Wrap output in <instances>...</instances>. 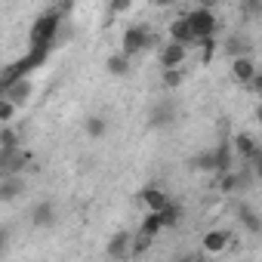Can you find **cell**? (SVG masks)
<instances>
[{
    "label": "cell",
    "mask_w": 262,
    "mask_h": 262,
    "mask_svg": "<svg viewBox=\"0 0 262 262\" xmlns=\"http://www.w3.org/2000/svg\"><path fill=\"white\" fill-rule=\"evenodd\" d=\"M59 25H62V13H43L37 16V22L28 31V47H53L59 37Z\"/></svg>",
    "instance_id": "6da1fadb"
},
{
    "label": "cell",
    "mask_w": 262,
    "mask_h": 262,
    "mask_svg": "<svg viewBox=\"0 0 262 262\" xmlns=\"http://www.w3.org/2000/svg\"><path fill=\"white\" fill-rule=\"evenodd\" d=\"M148 47H155V34L145 28V25H133L123 31V50L126 56H136V53H145Z\"/></svg>",
    "instance_id": "7a4b0ae2"
},
{
    "label": "cell",
    "mask_w": 262,
    "mask_h": 262,
    "mask_svg": "<svg viewBox=\"0 0 262 262\" xmlns=\"http://www.w3.org/2000/svg\"><path fill=\"white\" fill-rule=\"evenodd\" d=\"M185 16H188L191 31H194V37H198V40H201V37H210V34L216 31V16H213V10L198 7V10H191V13H185Z\"/></svg>",
    "instance_id": "3957f363"
},
{
    "label": "cell",
    "mask_w": 262,
    "mask_h": 262,
    "mask_svg": "<svg viewBox=\"0 0 262 262\" xmlns=\"http://www.w3.org/2000/svg\"><path fill=\"white\" fill-rule=\"evenodd\" d=\"M173 123H176V102H173V99L158 102V105L151 108V114H148V126H151V129H167V126H173Z\"/></svg>",
    "instance_id": "277c9868"
},
{
    "label": "cell",
    "mask_w": 262,
    "mask_h": 262,
    "mask_svg": "<svg viewBox=\"0 0 262 262\" xmlns=\"http://www.w3.org/2000/svg\"><path fill=\"white\" fill-rule=\"evenodd\" d=\"M50 50H53V47H28V53L16 62V71H19L22 77L31 74V71H37V68L50 59Z\"/></svg>",
    "instance_id": "5b68a950"
},
{
    "label": "cell",
    "mask_w": 262,
    "mask_h": 262,
    "mask_svg": "<svg viewBox=\"0 0 262 262\" xmlns=\"http://www.w3.org/2000/svg\"><path fill=\"white\" fill-rule=\"evenodd\" d=\"M28 161H31V158H28V151H25L22 145L13 148V151H0V173H4V176H10V173H22Z\"/></svg>",
    "instance_id": "8992f818"
},
{
    "label": "cell",
    "mask_w": 262,
    "mask_h": 262,
    "mask_svg": "<svg viewBox=\"0 0 262 262\" xmlns=\"http://www.w3.org/2000/svg\"><path fill=\"white\" fill-rule=\"evenodd\" d=\"M105 253H108L111 259H126V256H133V234H129V231H117V234H111Z\"/></svg>",
    "instance_id": "52a82bcc"
},
{
    "label": "cell",
    "mask_w": 262,
    "mask_h": 262,
    "mask_svg": "<svg viewBox=\"0 0 262 262\" xmlns=\"http://www.w3.org/2000/svg\"><path fill=\"white\" fill-rule=\"evenodd\" d=\"M185 53H188V47H185V43H176V40H167V47L161 50V56H158V62H161V68H179V65L185 62Z\"/></svg>",
    "instance_id": "ba28073f"
},
{
    "label": "cell",
    "mask_w": 262,
    "mask_h": 262,
    "mask_svg": "<svg viewBox=\"0 0 262 262\" xmlns=\"http://www.w3.org/2000/svg\"><path fill=\"white\" fill-rule=\"evenodd\" d=\"M22 191H25V179H22V173H10V176L0 179V201H4V204L16 201Z\"/></svg>",
    "instance_id": "9c48e42d"
},
{
    "label": "cell",
    "mask_w": 262,
    "mask_h": 262,
    "mask_svg": "<svg viewBox=\"0 0 262 262\" xmlns=\"http://www.w3.org/2000/svg\"><path fill=\"white\" fill-rule=\"evenodd\" d=\"M170 40H176V43H185V47L198 43V37H194V31H191V22H188V16H179V19H173V22H170Z\"/></svg>",
    "instance_id": "30bf717a"
},
{
    "label": "cell",
    "mask_w": 262,
    "mask_h": 262,
    "mask_svg": "<svg viewBox=\"0 0 262 262\" xmlns=\"http://www.w3.org/2000/svg\"><path fill=\"white\" fill-rule=\"evenodd\" d=\"M31 225H37V228H50V225H56V204H53V201H40V204H34V207H31Z\"/></svg>",
    "instance_id": "8fae6325"
},
{
    "label": "cell",
    "mask_w": 262,
    "mask_h": 262,
    "mask_svg": "<svg viewBox=\"0 0 262 262\" xmlns=\"http://www.w3.org/2000/svg\"><path fill=\"white\" fill-rule=\"evenodd\" d=\"M256 71H259V68H256V62H253L250 56H237V59L231 62V74H234V80L244 83V86L256 77Z\"/></svg>",
    "instance_id": "7c38bea8"
},
{
    "label": "cell",
    "mask_w": 262,
    "mask_h": 262,
    "mask_svg": "<svg viewBox=\"0 0 262 262\" xmlns=\"http://www.w3.org/2000/svg\"><path fill=\"white\" fill-rule=\"evenodd\" d=\"M139 198H142V204H145L148 210H164V207L170 204V198H167V191H164L161 185H145V188L139 191Z\"/></svg>",
    "instance_id": "4fadbf2b"
},
{
    "label": "cell",
    "mask_w": 262,
    "mask_h": 262,
    "mask_svg": "<svg viewBox=\"0 0 262 262\" xmlns=\"http://www.w3.org/2000/svg\"><path fill=\"white\" fill-rule=\"evenodd\" d=\"M237 222H241V228H247V234H262V219L253 207L241 204L237 207Z\"/></svg>",
    "instance_id": "5bb4252c"
},
{
    "label": "cell",
    "mask_w": 262,
    "mask_h": 262,
    "mask_svg": "<svg viewBox=\"0 0 262 262\" xmlns=\"http://www.w3.org/2000/svg\"><path fill=\"white\" fill-rule=\"evenodd\" d=\"M228 244H231V231H225V228H213V231L204 234V250L207 253H222Z\"/></svg>",
    "instance_id": "9a60e30c"
},
{
    "label": "cell",
    "mask_w": 262,
    "mask_h": 262,
    "mask_svg": "<svg viewBox=\"0 0 262 262\" xmlns=\"http://www.w3.org/2000/svg\"><path fill=\"white\" fill-rule=\"evenodd\" d=\"M31 90H34V86H31V80H28V77H19V80H16L13 86H7L4 93H0V96H7V99H13L16 105H25V102L31 99Z\"/></svg>",
    "instance_id": "2e32d148"
},
{
    "label": "cell",
    "mask_w": 262,
    "mask_h": 262,
    "mask_svg": "<svg viewBox=\"0 0 262 262\" xmlns=\"http://www.w3.org/2000/svg\"><path fill=\"white\" fill-rule=\"evenodd\" d=\"M83 133H86V139H102L108 133V120L102 114H90L83 120Z\"/></svg>",
    "instance_id": "e0dca14e"
},
{
    "label": "cell",
    "mask_w": 262,
    "mask_h": 262,
    "mask_svg": "<svg viewBox=\"0 0 262 262\" xmlns=\"http://www.w3.org/2000/svg\"><path fill=\"white\" fill-rule=\"evenodd\" d=\"M231 59H237V56H250V37H244V34H231L228 40H225V47H222Z\"/></svg>",
    "instance_id": "ac0fdd59"
},
{
    "label": "cell",
    "mask_w": 262,
    "mask_h": 262,
    "mask_svg": "<svg viewBox=\"0 0 262 262\" xmlns=\"http://www.w3.org/2000/svg\"><path fill=\"white\" fill-rule=\"evenodd\" d=\"M105 68H108V74H114V77H126V74H129V56H126V53H114V56H108Z\"/></svg>",
    "instance_id": "d6986e66"
},
{
    "label": "cell",
    "mask_w": 262,
    "mask_h": 262,
    "mask_svg": "<svg viewBox=\"0 0 262 262\" xmlns=\"http://www.w3.org/2000/svg\"><path fill=\"white\" fill-rule=\"evenodd\" d=\"M188 167H191V170H198V173H210V170H216V148L194 155V158L188 161Z\"/></svg>",
    "instance_id": "ffe728a7"
},
{
    "label": "cell",
    "mask_w": 262,
    "mask_h": 262,
    "mask_svg": "<svg viewBox=\"0 0 262 262\" xmlns=\"http://www.w3.org/2000/svg\"><path fill=\"white\" fill-rule=\"evenodd\" d=\"M231 145H234V151H237L244 161H250V158L256 155V148H259V145L253 142V136H247V133H237V136L231 139Z\"/></svg>",
    "instance_id": "44dd1931"
},
{
    "label": "cell",
    "mask_w": 262,
    "mask_h": 262,
    "mask_svg": "<svg viewBox=\"0 0 262 262\" xmlns=\"http://www.w3.org/2000/svg\"><path fill=\"white\" fill-rule=\"evenodd\" d=\"M241 185H244V176H241V173H234V170L219 173V191H222V194H231V191H237Z\"/></svg>",
    "instance_id": "7402d4cb"
},
{
    "label": "cell",
    "mask_w": 262,
    "mask_h": 262,
    "mask_svg": "<svg viewBox=\"0 0 262 262\" xmlns=\"http://www.w3.org/2000/svg\"><path fill=\"white\" fill-rule=\"evenodd\" d=\"M161 213V219H164V228H173V225H179L182 222V204L179 201H170L164 210H158Z\"/></svg>",
    "instance_id": "603a6c76"
},
{
    "label": "cell",
    "mask_w": 262,
    "mask_h": 262,
    "mask_svg": "<svg viewBox=\"0 0 262 262\" xmlns=\"http://www.w3.org/2000/svg\"><path fill=\"white\" fill-rule=\"evenodd\" d=\"M13 148H19V133L10 123H4L0 126V151H13Z\"/></svg>",
    "instance_id": "cb8c5ba5"
},
{
    "label": "cell",
    "mask_w": 262,
    "mask_h": 262,
    "mask_svg": "<svg viewBox=\"0 0 262 262\" xmlns=\"http://www.w3.org/2000/svg\"><path fill=\"white\" fill-rule=\"evenodd\" d=\"M225 170H231V145L219 142L216 145V173H225Z\"/></svg>",
    "instance_id": "d4e9b609"
},
{
    "label": "cell",
    "mask_w": 262,
    "mask_h": 262,
    "mask_svg": "<svg viewBox=\"0 0 262 262\" xmlns=\"http://www.w3.org/2000/svg\"><path fill=\"white\" fill-rule=\"evenodd\" d=\"M161 228H164V219H161V213H158V210H148V216L142 219V228H139V231H145V234H151V237H155Z\"/></svg>",
    "instance_id": "484cf974"
},
{
    "label": "cell",
    "mask_w": 262,
    "mask_h": 262,
    "mask_svg": "<svg viewBox=\"0 0 262 262\" xmlns=\"http://www.w3.org/2000/svg\"><path fill=\"white\" fill-rule=\"evenodd\" d=\"M241 16L244 19H262V0H241Z\"/></svg>",
    "instance_id": "4316f807"
},
{
    "label": "cell",
    "mask_w": 262,
    "mask_h": 262,
    "mask_svg": "<svg viewBox=\"0 0 262 262\" xmlns=\"http://www.w3.org/2000/svg\"><path fill=\"white\" fill-rule=\"evenodd\" d=\"M161 80H164V90H179L185 77H182L179 68H164V77H161Z\"/></svg>",
    "instance_id": "83f0119b"
},
{
    "label": "cell",
    "mask_w": 262,
    "mask_h": 262,
    "mask_svg": "<svg viewBox=\"0 0 262 262\" xmlns=\"http://www.w3.org/2000/svg\"><path fill=\"white\" fill-rule=\"evenodd\" d=\"M16 102L13 99H7V96H0V123H10L13 117H16Z\"/></svg>",
    "instance_id": "f1b7e54d"
},
{
    "label": "cell",
    "mask_w": 262,
    "mask_h": 262,
    "mask_svg": "<svg viewBox=\"0 0 262 262\" xmlns=\"http://www.w3.org/2000/svg\"><path fill=\"white\" fill-rule=\"evenodd\" d=\"M151 247V234H145V231H139L136 237H133V256H142L145 250Z\"/></svg>",
    "instance_id": "f546056e"
},
{
    "label": "cell",
    "mask_w": 262,
    "mask_h": 262,
    "mask_svg": "<svg viewBox=\"0 0 262 262\" xmlns=\"http://www.w3.org/2000/svg\"><path fill=\"white\" fill-rule=\"evenodd\" d=\"M198 43H201V53H204L201 59H204V65H207V62L213 59V53H216V40H213V34H210V37H201Z\"/></svg>",
    "instance_id": "4dcf8cb0"
},
{
    "label": "cell",
    "mask_w": 262,
    "mask_h": 262,
    "mask_svg": "<svg viewBox=\"0 0 262 262\" xmlns=\"http://www.w3.org/2000/svg\"><path fill=\"white\" fill-rule=\"evenodd\" d=\"M129 4H133V0H111V4H108V13H111V16H120V13L129 10Z\"/></svg>",
    "instance_id": "1f68e13d"
},
{
    "label": "cell",
    "mask_w": 262,
    "mask_h": 262,
    "mask_svg": "<svg viewBox=\"0 0 262 262\" xmlns=\"http://www.w3.org/2000/svg\"><path fill=\"white\" fill-rule=\"evenodd\" d=\"M250 167H253V173H256V179H262V148H256V155L247 161Z\"/></svg>",
    "instance_id": "d6a6232c"
},
{
    "label": "cell",
    "mask_w": 262,
    "mask_h": 262,
    "mask_svg": "<svg viewBox=\"0 0 262 262\" xmlns=\"http://www.w3.org/2000/svg\"><path fill=\"white\" fill-rule=\"evenodd\" d=\"M247 90H250V93H259V96H262V71H256V77H253V80L247 83Z\"/></svg>",
    "instance_id": "836d02e7"
},
{
    "label": "cell",
    "mask_w": 262,
    "mask_h": 262,
    "mask_svg": "<svg viewBox=\"0 0 262 262\" xmlns=\"http://www.w3.org/2000/svg\"><path fill=\"white\" fill-rule=\"evenodd\" d=\"M151 4H155L158 10H173V7L179 4V0H151Z\"/></svg>",
    "instance_id": "e575fe53"
},
{
    "label": "cell",
    "mask_w": 262,
    "mask_h": 262,
    "mask_svg": "<svg viewBox=\"0 0 262 262\" xmlns=\"http://www.w3.org/2000/svg\"><path fill=\"white\" fill-rule=\"evenodd\" d=\"M194 4H198V7H207V10H213V7L219 4V0H194Z\"/></svg>",
    "instance_id": "d590c367"
},
{
    "label": "cell",
    "mask_w": 262,
    "mask_h": 262,
    "mask_svg": "<svg viewBox=\"0 0 262 262\" xmlns=\"http://www.w3.org/2000/svg\"><path fill=\"white\" fill-rule=\"evenodd\" d=\"M256 120L262 123V105H256Z\"/></svg>",
    "instance_id": "8d00e7d4"
}]
</instances>
